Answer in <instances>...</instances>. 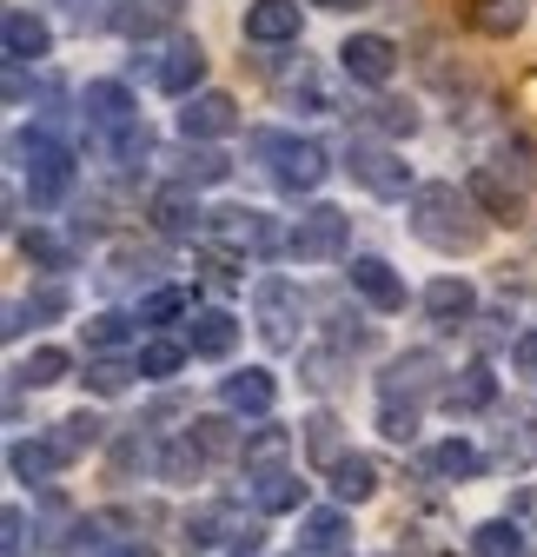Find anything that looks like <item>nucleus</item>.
<instances>
[{"instance_id": "obj_31", "label": "nucleus", "mask_w": 537, "mask_h": 557, "mask_svg": "<svg viewBox=\"0 0 537 557\" xmlns=\"http://www.w3.org/2000/svg\"><path fill=\"white\" fill-rule=\"evenodd\" d=\"M186 359H192V352H186V338H153V345H140V359H133V366H140V379L166 385Z\"/></svg>"}, {"instance_id": "obj_20", "label": "nucleus", "mask_w": 537, "mask_h": 557, "mask_svg": "<svg viewBox=\"0 0 537 557\" xmlns=\"http://www.w3.org/2000/svg\"><path fill=\"white\" fill-rule=\"evenodd\" d=\"M233 126H239V100L233 94H192L179 107V133L186 139H226Z\"/></svg>"}, {"instance_id": "obj_26", "label": "nucleus", "mask_w": 537, "mask_h": 557, "mask_svg": "<svg viewBox=\"0 0 537 557\" xmlns=\"http://www.w3.org/2000/svg\"><path fill=\"white\" fill-rule=\"evenodd\" d=\"M252 498L265 518H286V511H305V478L299 471H273V478H252Z\"/></svg>"}, {"instance_id": "obj_45", "label": "nucleus", "mask_w": 537, "mask_h": 557, "mask_svg": "<svg viewBox=\"0 0 537 557\" xmlns=\"http://www.w3.org/2000/svg\"><path fill=\"white\" fill-rule=\"evenodd\" d=\"M60 312H66V286H40V293L27 299V319H34V325H40V319H60Z\"/></svg>"}, {"instance_id": "obj_40", "label": "nucleus", "mask_w": 537, "mask_h": 557, "mask_svg": "<svg viewBox=\"0 0 537 557\" xmlns=\"http://www.w3.org/2000/svg\"><path fill=\"white\" fill-rule=\"evenodd\" d=\"M66 372H74V359H66L60 345H40V352H34V359L21 366V385H60Z\"/></svg>"}, {"instance_id": "obj_49", "label": "nucleus", "mask_w": 537, "mask_h": 557, "mask_svg": "<svg viewBox=\"0 0 537 557\" xmlns=\"http://www.w3.org/2000/svg\"><path fill=\"white\" fill-rule=\"evenodd\" d=\"M93 557H160L153 544H120V550H93Z\"/></svg>"}, {"instance_id": "obj_22", "label": "nucleus", "mask_w": 537, "mask_h": 557, "mask_svg": "<svg viewBox=\"0 0 537 557\" xmlns=\"http://www.w3.org/2000/svg\"><path fill=\"white\" fill-rule=\"evenodd\" d=\"M464 193H472V199L485 206L491 220H504V226H517V220H524V186H511V180H504L498 166H478V173H472V186H464Z\"/></svg>"}, {"instance_id": "obj_18", "label": "nucleus", "mask_w": 537, "mask_h": 557, "mask_svg": "<svg viewBox=\"0 0 537 557\" xmlns=\"http://www.w3.org/2000/svg\"><path fill=\"white\" fill-rule=\"evenodd\" d=\"M153 81H160V94L192 100L199 81H207V47H199V40H173V47L160 53V66H153Z\"/></svg>"}, {"instance_id": "obj_39", "label": "nucleus", "mask_w": 537, "mask_h": 557, "mask_svg": "<svg viewBox=\"0 0 537 557\" xmlns=\"http://www.w3.org/2000/svg\"><path fill=\"white\" fill-rule=\"evenodd\" d=\"M365 120H372L385 139H412V133H419V113H412L405 100H372V113H365Z\"/></svg>"}, {"instance_id": "obj_28", "label": "nucleus", "mask_w": 537, "mask_h": 557, "mask_svg": "<svg viewBox=\"0 0 537 557\" xmlns=\"http://www.w3.org/2000/svg\"><path fill=\"white\" fill-rule=\"evenodd\" d=\"M305 458H312V471H332L346 458V425L332 411H319V418H305Z\"/></svg>"}, {"instance_id": "obj_13", "label": "nucleus", "mask_w": 537, "mask_h": 557, "mask_svg": "<svg viewBox=\"0 0 537 557\" xmlns=\"http://www.w3.org/2000/svg\"><path fill=\"white\" fill-rule=\"evenodd\" d=\"M220 405L233 411V418H273V405H279V379L265 372V366H246V372H233L226 385H220Z\"/></svg>"}, {"instance_id": "obj_16", "label": "nucleus", "mask_w": 537, "mask_h": 557, "mask_svg": "<svg viewBox=\"0 0 537 557\" xmlns=\"http://www.w3.org/2000/svg\"><path fill=\"white\" fill-rule=\"evenodd\" d=\"M292 451H299V438L286 432V425H259L246 432V451H239V465H246V478H273V471H292Z\"/></svg>"}, {"instance_id": "obj_38", "label": "nucleus", "mask_w": 537, "mask_h": 557, "mask_svg": "<svg viewBox=\"0 0 537 557\" xmlns=\"http://www.w3.org/2000/svg\"><path fill=\"white\" fill-rule=\"evenodd\" d=\"M472 21H478L491 40H511V34L524 27V0H478V8H472Z\"/></svg>"}, {"instance_id": "obj_33", "label": "nucleus", "mask_w": 537, "mask_h": 557, "mask_svg": "<svg viewBox=\"0 0 537 557\" xmlns=\"http://www.w3.org/2000/svg\"><path fill=\"white\" fill-rule=\"evenodd\" d=\"M199 471H207V451H199V438L186 432V438H173L166 451H160V478L166 484H192Z\"/></svg>"}, {"instance_id": "obj_47", "label": "nucleus", "mask_w": 537, "mask_h": 557, "mask_svg": "<svg viewBox=\"0 0 537 557\" xmlns=\"http://www.w3.org/2000/svg\"><path fill=\"white\" fill-rule=\"evenodd\" d=\"M8 107H27V60H8Z\"/></svg>"}, {"instance_id": "obj_8", "label": "nucleus", "mask_w": 537, "mask_h": 557, "mask_svg": "<svg viewBox=\"0 0 537 557\" xmlns=\"http://www.w3.org/2000/svg\"><path fill=\"white\" fill-rule=\"evenodd\" d=\"M346 173H352L365 193H378V199H405V193H419L412 166L398 160L391 147H372V139H352V153H346Z\"/></svg>"}, {"instance_id": "obj_15", "label": "nucleus", "mask_w": 537, "mask_h": 557, "mask_svg": "<svg viewBox=\"0 0 537 557\" xmlns=\"http://www.w3.org/2000/svg\"><path fill=\"white\" fill-rule=\"evenodd\" d=\"M186 352L192 359H233V345H239V319L233 312H220V306H199L192 319H186Z\"/></svg>"}, {"instance_id": "obj_5", "label": "nucleus", "mask_w": 537, "mask_h": 557, "mask_svg": "<svg viewBox=\"0 0 537 557\" xmlns=\"http://www.w3.org/2000/svg\"><path fill=\"white\" fill-rule=\"evenodd\" d=\"M346 246H352V213H346V206H305L299 226H292V239H286V252L305 259V265L346 259Z\"/></svg>"}, {"instance_id": "obj_42", "label": "nucleus", "mask_w": 537, "mask_h": 557, "mask_svg": "<svg viewBox=\"0 0 537 557\" xmlns=\"http://www.w3.org/2000/svg\"><path fill=\"white\" fill-rule=\"evenodd\" d=\"M133 372H140V366H126V359H107V352H100V359L87 366V385H93L100 398H120V392L133 385Z\"/></svg>"}, {"instance_id": "obj_30", "label": "nucleus", "mask_w": 537, "mask_h": 557, "mask_svg": "<svg viewBox=\"0 0 537 557\" xmlns=\"http://www.w3.org/2000/svg\"><path fill=\"white\" fill-rule=\"evenodd\" d=\"M472 550H478V557H524L530 544H524V524H517V518H485V524L472 531Z\"/></svg>"}, {"instance_id": "obj_35", "label": "nucleus", "mask_w": 537, "mask_h": 557, "mask_svg": "<svg viewBox=\"0 0 537 557\" xmlns=\"http://www.w3.org/2000/svg\"><path fill=\"white\" fill-rule=\"evenodd\" d=\"M21 252H27L34 265H47V272L74 265V239H60V233H47V226H27V233H21Z\"/></svg>"}, {"instance_id": "obj_11", "label": "nucleus", "mask_w": 537, "mask_h": 557, "mask_svg": "<svg viewBox=\"0 0 537 557\" xmlns=\"http://www.w3.org/2000/svg\"><path fill=\"white\" fill-rule=\"evenodd\" d=\"M425 319L438 332H464V325L478 319V286H472V278H458V272L432 278V286H425Z\"/></svg>"}, {"instance_id": "obj_51", "label": "nucleus", "mask_w": 537, "mask_h": 557, "mask_svg": "<svg viewBox=\"0 0 537 557\" xmlns=\"http://www.w3.org/2000/svg\"><path fill=\"white\" fill-rule=\"evenodd\" d=\"M60 8H74V21L87 27V0H60Z\"/></svg>"}, {"instance_id": "obj_48", "label": "nucleus", "mask_w": 537, "mask_h": 557, "mask_svg": "<svg viewBox=\"0 0 537 557\" xmlns=\"http://www.w3.org/2000/svg\"><path fill=\"white\" fill-rule=\"evenodd\" d=\"M511 518H517V524L537 518V492H517V498H511Z\"/></svg>"}, {"instance_id": "obj_23", "label": "nucleus", "mask_w": 537, "mask_h": 557, "mask_svg": "<svg viewBox=\"0 0 537 557\" xmlns=\"http://www.w3.org/2000/svg\"><path fill=\"white\" fill-rule=\"evenodd\" d=\"M325 484H332V498H339L346 511H352V505H372V498H378V465L359 458V451H346L339 465L325 471Z\"/></svg>"}, {"instance_id": "obj_12", "label": "nucleus", "mask_w": 537, "mask_h": 557, "mask_svg": "<svg viewBox=\"0 0 537 557\" xmlns=\"http://www.w3.org/2000/svg\"><path fill=\"white\" fill-rule=\"evenodd\" d=\"M299 27H305L299 0H252L246 21H239V34H246L252 47H292V40H299Z\"/></svg>"}, {"instance_id": "obj_44", "label": "nucleus", "mask_w": 537, "mask_h": 557, "mask_svg": "<svg viewBox=\"0 0 537 557\" xmlns=\"http://www.w3.org/2000/svg\"><path fill=\"white\" fill-rule=\"evenodd\" d=\"M113 345H126V319H120V312L87 319V352H113Z\"/></svg>"}, {"instance_id": "obj_9", "label": "nucleus", "mask_w": 537, "mask_h": 557, "mask_svg": "<svg viewBox=\"0 0 537 557\" xmlns=\"http://www.w3.org/2000/svg\"><path fill=\"white\" fill-rule=\"evenodd\" d=\"M147 220H153V233H160V239H199L213 213H199L192 186H186V180H173V186H160V193L147 199Z\"/></svg>"}, {"instance_id": "obj_43", "label": "nucleus", "mask_w": 537, "mask_h": 557, "mask_svg": "<svg viewBox=\"0 0 537 557\" xmlns=\"http://www.w3.org/2000/svg\"><path fill=\"white\" fill-rule=\"evenodd\" d=\"M378 432H385L391 445H412V438H419V405H385V398H378Z\"/></svg>"}, {"instance_id": "obj_4", "label": "nucleus", "mask_w": 537, "mask_h": 557, "mask_svg": "<svg viewBox=\"0 0 537 557\" xmlns=\"http://www.w3.org/2000/svg\"><path fill=\"white\" fill-rule=\"evenodd\" d=\"M252 153L265 160V173H273L286 193H319L325 173H332V153L319 147V139H292V133H252Z\"/></svg>"}, {"instance_id": "obj_36", "label": "nucleus", "mask_w": 537, "mask_h": 557, "mask_svg": "<svg viewBox=\"0 0 537 557\" xmlns=\"http://www.w3.org/2000/svg\"><path fill=\"white\" fill-rule=\"evenodd\" d=\"M192 312H199V306H192L186 286H160V293L140 299V319H147V325H173V319H192Z\"/></svg>"}, {"instance_id": "obj_46", "label": "nucleus", "mask_w": 537, "mask_h": 557, "mask_svg": "<svg viewBox=\"0 0 537 557\" xmlns=\"http://www.w3.org/2000/svg\"><path fill=\"white\" fill-rule=\"evenodd\" d=\"M511 372H537V332H524V338L511 345Z\"/></svg>"}, {"instance_id": "obj_2", "label": "nucleus", "mask_w": 537, "mask_h": 557, "mask_svg": "<svg viewBox=\"0 0 537 557\" xmlns=\"http://www.w3.org/2000/svg\"><path fill=\"white\" fill-rule=\"evenodd\" d=\"M80 113H87V133L100 139V147L113 153V160H140L153 139H147V120H140V107H133V94L120 87V81H93L87 94H80Z\"/></svg>"}, {"instance_id": "obj_1", "label": "nucleus", "mask_w": 537, "mask_h": 557, "mask_svg": "<svg viewBox=\"0 0 537 557\" xmlns=\"http://www.w3.org/2000/svg\"><path fill=\"white\" fill-rule=\"evenodd\" d=\"M412 233L438 252H478L485 246V220H478V199L458 193L451 180H425L412 193Z\"/></svg>"}, {"instance_id": "obj_25", "label": "nucleus", "mask_w": 537, "mask_h": 557, "mask_svg": "<svg viewBox=\"0 0 537 557\" xmlns=\"http://www.w3.org/2000/svg\"><path fill=\"white\" fill-rule=\"evenodd\" d=\"M425 471H432V478H451V484H472V478L485 471V451H478L472 438H445V445L425 451Z\"/></svg>"}, {"instance_id": "obj_19", "label": "nucleus", "mask_w": 537, "mask_h": 557, "mask_svg": "<svg viewBox=\"0 0 537 557\" xmlns=\"http://www.w3.org/2000/svg\"><path fill=\"white\" fill-rule=\"evenodd\" d=\"M352 293L365 306H378V312H405V278H398L378 252H359L352 259Z\"/></svg>"}, {"instance_id": "obj_3", "label": "nucleus", "mask_w": 537, "mask_h": 557, "mask_svg": "<svg viewBox=\"0 0 537 557\" xmlns=\"http://www.w3.org/2000/svg\"><path fill=\"white\" fill-rule=\"evenodd\" d=\"M14 166L27 173V193H34V213H53V206L66 199V193H74V180H80V160L74 153H66L60 147V139L53 133H14Z\"/></svg>"}, {"instance_id": "obj_41", "label": "nucleus", "mask_w": 537, "mask_h": 557, "mask_svg": "<svg viewBox=\"0 0 537 557\" xmlns=\"http://www.w3.org/2000/svg\"><path fill=\"white\" fill-rule=\"evenodd\" d=\"M192 438H199V451H207V458H233V451H246V438H233L226 418H192Z\"/></svg>"}, {"instance_id": "obj_10", "label": "nucleus", "mask_w": 537, "mask_h": 557, "mask_svg": "<svg viewBox=\"0 0 537 557\" xmlns=\"http://www.w3.org/2000/svg\"><path fill=\"white\" fill-rule=\"evenodd\" d=\"M438 359L432 352H405V359H391L385 366V379H378V398L385 405H425L432 392H438Z\"/></svg>"}, {"instance_id": "obj_34", "label": "nucleus", "mask_w": 537, "mask_h": 557, "mask_svg": "<svg viewBox=\"0 0 537 557\" xmlns=\"http://www.w3.org/2000/svg\"><path fill=\"white\" fill-rule=\"evenodd\" d=\"M226 173H233V160L220 147H192V139H186V160H179V180L186 186H220Z\"/></svg>"}, {"instance_id": "obj_24", "label": "nucleus", "mask_w": 537, "mask_h": 557, "mask_svg": "<svg viewBox=\"0 0 537 557\" xmlns=\"http://www.w3.org/2000/svg\"><path fill=\"white\" fill-rule=\"evenodd\" d=\"M8 471L21 484H53V471H66V458H60L53 438H14L8 445Z\"/></svg>"}, {"instance_id": "obj_52", "label": "nucleus", "mask_w": 537, "mask_h": 557, "mask_svg": "<svg viewBox=\"0 0 537 557\" xmlns=\"http://www.w3.org/2000/svg\"><path fill=\"white\" fill-rule=\"evenodd\" d=\"M153 8H160V14H173V21H179V8H186V0H153Z\"/></svg>"}, {"instance_id": "obj_50", "label": "nucleus", "mask_w": 537, "mask_h": 557, "mask_svg": "<svg viewBox=\"0 0 537 557\" xmlns=\"http://www.w3.org/2000/svg\"><path fill=\"white\" fill-rule=\"evenodd\" d=\"M312 8H332V14H359V8H372V0H312Z\"/></svg>"}, {"instance_id": "obj_21", "label": "nucleus", "mask_w": 537, "mask_h": 557, "mask_svg": "<svg viewBox=\"0 0 537 557\" xmlns=\"http://www.w3.org/2000/svg\"><path fill=\"white\" fill-rule=\"evenodd\" d=\"M0 47H8V60H47L53 53V27L34 8H8L0 14Z\"/></svg>"}, {"instance_id": "obj_29", "label": "nucleus", "mask_w": 537, "mask_h": 557, "mask_svg": "<svg viewBox=\"0 0 537 557\" xmlns=\"http://www.w3.org/2000/svg\"><path fill=\"white\" fill-rule=\"evenodd\" d=\"M47 438L60 445V458H66V465H74V458H87V451H93V445L107 438V425H100L93 411H74V418H60V425H53Z\"/></svg>"}, {"instance_id": "obj_37", "label": "nucleus", "mask_w": 537, "mask_h": 557, "mask_svg": "<svg viewBox=\"0 0 537 557\" xmlns=\"http://www.w3.org/2000/svg\"><path fill=\"white\" fill-rule=\"evenodd\" d=\"M498 458H504V465H537V418H530V411L511 418V425L498 432Z\"/></svg>"}, {"instance_id": "obj_32", "label": "nucleus", "mask_w": 537, "mask_h": 557, "mask_svg": "<svg viewBox=\"0 0 537 557\" xmlns=\"http://www.w3.org/2000/svg\"><path fill=\"white\" fill-rule=\"evenodd\" d=\"M113 27H120L126 40H153V34H166V27H173V14H160L153 0H120V14H113Z\"/></svg>"}, {"instance_id": "obj_27", "label": "nucleus", "mask_w": 537, "mask_h": 557, "mask_svg": "<svg viewBox=\"0 0 537 557\" xmlns=\"http://www.w3.org/2000/svg\"><path fill=\"white\" fill-rule=\"evenodd\" d=\"M491 398H498V372H491V366H464V372L445 385V405H451V411H485Z\"/></svg>"}, {"instance_id": "obj_6", "label": "nucleus", "mask_w": 537, "mask_h": 557, "mask_svg": "<svg viewBox=\"0 0 537 557\" xmlns=\"http://www.w3.org/2000/svg\"><path fill=\"white\" fill-rule=\"evenodd\" d=\"M207 239L226 246V252H252V259H259V252H279L292 233H279L273 220L259 213V206H220V213L207 220Z\"/></svg>"}, {"instance_id": "obj_14", "label": "nucleus", "mask_w": 537, "mask_h": 557, "mask_svg": "<svg viewBox=\"0 0 537 557\" xmlns=\"http://www.w3.org/2000/svg\"><path fill=\"white\" fill-rule=\"evenodd\" d=\"M339 66H346L359 87H385V81L398 74V47H391L385 34H352V40L339 47Z\"/></svg>"}, {"instance_id": "obj_17", "label": "nucleus", "mask_w": 537, "mask_h": 557, "mask_svg": "<svg viewBox=\"0 0 537 557\" xmlns=\"http://www.w3.org/2000/svg\"><path fill=\"white\" fill-rule=\"evenodd\" d=\"M299 544H305V557H352V518H346V505L299 511Z\"/></svg>"}, {"instance_id": "obj_7", "label": "nucleus", "mask_w": 537, "mask_h": 557, "mask_svg": "<svg viewBox=\"0 0 537 557\" xmlns=\"http://www.w3.org/2000/svg\"><path fill=\"white\" fill-rule=\"evenodd\" d=\"M252 312H259V338L273 345V352H292L299 345V286L292 278H259L252 286Z\"/></svg>"}]
</instances>
